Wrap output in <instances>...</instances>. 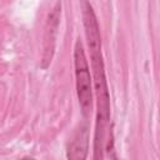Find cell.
Masks as SVG:
<instances>
[{"instance_id":"cell-6","label":"cell","mask_w":160,"mask_h":160,"mask_svg":"<svg viewBox=\"0 0 160 160\" xmlns=\"http://www.w3.org/2000/svg\"><path fill=\"white\" fill-rule=\"evenodd\" d=\"M111 160H118V158L115 156V154H112V155H111Z\"/></svg>"},{"instance_id":"cell-5","label":"cell","mask_w":160,"mask_h":160,"mask_svg":"<svg viewBox=\"0 0 160 160\" xmlns=\"http://www.w3.org/2000/svg\"><path fill=\"white\" fill-rule=\"evenodd\" d=\"M21 160H36V159H34V158H31V156H25V158H22Z\"/></svg>"},{"instance_id":"cell-2","label":"cell","mask_w":160,"mask_h":160,"mask_svg":"<svg viewBox=\"0 0 160 160\" xmlns=\"http://www.w3.org/2000/svg\"><path fill=\"white\" fill-rule=\"evenodd\" d=\"M74 68L79 105L82 116L88 119L92 111V79L90 75L84 45L80 39L76 40L74 46Z\"/></svg>"},{"instance_id":"cell-1","label":"cell","mask_w":160,"mask_h":160,"mask_svg":"<svg viewBox=\"0 0 160 160\" xmlns=\"http://www.w3.org/2000/svg\"><path fill=\"white\" fill-rule=\"evenodd\" d=\"M90 64L92 84L96 95V121L94 131V160H104L106 150V135L110 121V94L105 75V65L101 45L90 46Z\"/></svg>"},{"instance_id":"cell-4","label":"cell","mask_w":160,"mask_h":160,"mask_svg":"<svg viewBox=\"0 0 160 160\" xmlns=\"http://www.w3.org/2000/svg\"><path fill=\"white\" fill-rule=\"evenodd\" d=\"M89 152V126L86 120L78 125L68 144V160H86Z\"/></svg>"},{"instance_id":"cell-3","label":"cell","mask_w":160,"mask_h":160,"mask_svg":"<svg viewBox=\"0 0 160 160\" xmlns=\"http://www.w3.org/2000/svg\"><path fill=\"white\" fill-rule=\"evenodd\" d=\"M60 15H61V2H56L55 6L50 10L46 25H45V35H44V51L41 59V69H48L55 51L56 44V35L60 24Z\"/></svg>"}]
</instances>
